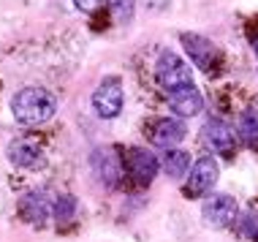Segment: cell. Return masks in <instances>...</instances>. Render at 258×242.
Listing matches in <instances>:
<instances>
[{
	"label": "cell",
	"mask_w": 258,
	"mask_h": 242,
	"mask_svg": "<svg viewBox=\"0 0 258 242\" xmlns=\"http://www.w3.org/2000/svg\"><path fill=\"white\" fill-rule=\"evenodd\" d=\"M74 6L79 11H85V14H90V11H95L101 6V0H74Z\"/></svg>",
	"instance_id": "d6986e66"
},
{
	"label": "cell",
	"mask_w": 258,
	"mask_h": 242,
	"mask_svg": "<svg viewBox=\"0 0 258 242\" xmlns=\"http://www.w3.org/2000/svg\"><path fill=\"white\" fill-rule=\"evenodd\" d=\"M187 169H190V155H187L185 150H166V155H163V171L171 179H182Z\"/></svg>",
	"instance_id": "5bb4252c"
},
{
	"label": "cell",
	"mask_w": 258,
	"mask_h": 242,
	"mask_svg": "<svg viewBox=\"0 0 258 242\" xmlns=\"http://www.w3.org/2000/svg\"><path fill=\"white\" fill-rule=\"evenodd\" d=\"M253 52H255V57H258V38H253Z\"/></svg>",
	"instance_id": "ffe728a7"
},
{
	"label": "cell",
	"mask_w": 258,
	"mask_h": 242,
	"mask_svg": "<svg viewBox=\"0 0 258 242\" xmlns=\"http://www.w3.org/2000/svg\"><path fill=\"white\" fill-rule=\"evenodd\" d=\"M109 11L114 17L117 25H128L134 19V11H136V0H109Z\"/></svg>",
	"instance_id": "2e32d148"
},
{
	"label": "cell",
	"mask_w": 258,
	"mask_h": 242,
	"mask_svg": "<svg viewBox=\"0 0 258 242\" xmlns=\"http://www.w3.org/2000/svg\"><path fill=\"white\" fill-rule=\"evenodd\" d=\"M201 134H204V142L220 158L231 161V158L236 155V134H234V128L228 126V123H223V120H207L204 128H201Z\"/></svg>",
	"instance_id": "8992f818"
},
{
	"label": "cell",
	"mask_w": 258,
	"mask_h": 242,
	"mask_svg": "<svg viewBox=\"0 0 258 242\" xmlns=\"http://www.w3.org/2000/svg\"><path fill=\"white\" fill-rule=\"evenodd\" d=\"M155 77H158V85L169 93L174 87H182V85H190V68L177 52H160L158 63H155Z\"/></svg>",
	"instance_id": "3957f363"
},
{
	"label": "cell",
	"mask_w": 258,
	"mask_h": 242,
	"mask_svg": "<svg viewBox=\"0 0 258 242\" xmlns=\"http://www.w3.org/2000/svg\"><path fill=\"white\" fill-rule=\"evenodd\" d=\"M182 46L185 52L190 54V63L201 68V71H212L218 66V46L212 44L209 38L199 36V33H182Z\"/></svg>",
	"instance_id": "52a82bcc"
},
{
	"label": "cell",
	"mask_w": 258,
	"mask_h": 242,
	"mask_svg": "<svg viewBox=\"0 0 258 242\" xmlns=\"http://www.w3.org/2000/svg\"><path fill=\"white\" fill-rule=\"evenodd\" d=\"M9 158H11V163L25 166V169H33V166L41 163L38 147H33V144H27V142H14L9 147Z\"/></svg>",
	"instance_id": "4fadbf2b"
},
{
	"label": "cell",
	"mask_w": 258,
	"mask_h": 242,
	"mask_svg": "<svg viewBox=\"0 0 258 242\" xmlns=\"http://www.w3.org/2000/svg\"><path fill=\"white\" fill-rule=\"evenodd\" d=\"M93 169L109 188H114V185L120 183V177H122V163L111 150H95L93 153Z\"/></svg>",
	"instance_id": "8fae6325"
},
{
	"label": "cell",
	"mask_w": 258,
	"mask_h": 242,
	"mask_svg": "<svg viewBox=\"0 0 258 242\" xmlns=\"http://www.w3.org/2000/svg\"><path fill=\"white\" fill-rule=\"evenodd\" d=\"M11 112H14V120L22 123V126H41V123L54 117L57 98L44 87H22L11 98Z\"/></svg>",
	"instance_id": "6da1fadb"
},
{
	"label": "cell",
	"mask_w": 258,
	"mask_h": 242,
	"mask_svg": "<svg viewBox=\"0 0 258 242\" xmlns=\"http://www.w3.org/2000/svg\"><path fill=\"white\" fill-rule=\"evenodd\" d=\"M239 136L245 139V144H250V147H258V114L253 112V109L242 112V117H239Z\"/></svg>",
	"instance_id": "9a60e30c"
},
{
	"label": "cell",
	"mask_w": 258,
	"mask_h": 242,
	"mask_svg": "<svg viewBox=\"0 0 258 242\" xmlns=\"http://www.w3.org/2000/svg\"><path fill=\"white\" fill-rule=\"evenodd\" d=\"M218 183V161L212 155H201L196 163L190 166V177L185 183V196L187 199H201L212 185Z\"/></svg>",
	"instance_id": "5b68a950"
},
{
	"label": "cell",
	"mask_w": 258,
	"mask_h": 242,
	"mask_svg": "<svg viewBox=\"0 0 258 242\" xmlns=\"http://www.w3.org/2000/svg\"><path fill=\"white\" fill-rule=\"evenodd\" d=\"M52 204H49V199L44 196V193H27V196L19 202V215H22L27 223H44L46 218L52 215Z\"/></svg>",
	"instance_id": "7c38bea8"
},
{
	"label": "cell",
	"mask_w": 258,
	"mask_h": 242,
	"mask_svg": "<svg viewBox=\"0 0 258 242\" xmlns=\"http://www.w3.org/2000/svg\"><path fill=\"white\" fill-rule=\"evenodd\" d=\"M236 212H239V204H236L234 196L228 193H212L204 204H201V218H204L207 226L212 229H226L236 220Z\"/></svg>",
	"instance_id": "277c9868"
},
{
	"label": "cell",
	"mask_w": 258,
	"mask_h": 242,
	"mask_svg": "<svg viewBox=\"0 0 258 242\" xmlns=\"http://www.w3.org/2000/svg\"><path fill=\"white\" fill-rule=\"evenodd\" d=\"M125 166H128V174L134 177L139 185H150L152 179L158 177V169H160L158 158L152 153H147V150H142V147L131 150L128 158H125Z\"/></svg>",
	"instance_id": "9c48e42d"
},
{
	"label": "cell",
	"mask_w": 258,
	"mask_h": 242,
	"mask_svg": "<svg viewBox=\"0 0 258 242\" xmlns=\"http://www.w3.org/2000/svg\"><path fill=\"white\" fill-rule=\"evenodd\" d=\"M74 215H76V199L74 196H57V202H54V218L71 220Z\"/></svg>",
	"instance_id": "e0dca14e"
},
{
	"label": "cell",
	"mask_w": 258,
	"mask_h": 242,
	"mask_svg": "<svg viewBox=\"0 0 258 242\" xmlns=\"http://www.w3.org/2000/svg\"><path fill=\"white\" fill-rule=\"evenodd\" d=\"M242 234H245L247 239L258 242V210L255 207H250L245 212V218H242Z\"/></svg>",
	"instance_id": "ac0fdd59"
},
{
	"label": "cell",
	"mask_w": 258,
	"mask_h": 242,
	"mask_svg": "<svg viewBox=\"0 0 258 242\" xmlns=\"http://www.w3.org/2000/svg\"><path fill=\"white\" fill-rule=\"evenodd\" d=\"M166 98H169V106L171 112H177L179 117H193L199 114L201 109H204V98H201L199 87L193 85H182V87H174L166 93Z\"/></svg>",
	"instance_id": "ba28073f"
},
{
	"label": "cell",
	"mask_w": 258,
	"mask_h": 242,
	"mask_svg": "<svg viewBox=\"0 0 258 242\" xmlns=\"http://www.w3.org/2000/svg\"><path fill=\"white\" fill-rule=\"evenodd\" d=\"M93 109L101 120H114L122 112V79L106 77L93 90Z\"/></svg>",
	"instance_id": "7a4b0ae2"
},
{
	"label": "cell",
	"mask_w": 258,
	"mask_h": 242,
	"mask_svg": "<svg viewBox=\"0 0 258 242\" xmlns=\"http://www.w3.org/2000/svg\"><path fill=\"white\" fill-rule=\"evenodd\" d=\"M185 134H187L185 123L174 120V117H163V120H158L155 126H152V136H150V139H152L155 147L171 150L174 144H179L185 139Z\"/></svg>",
	"instance_id": "30bf717a"
}]
</instances>
